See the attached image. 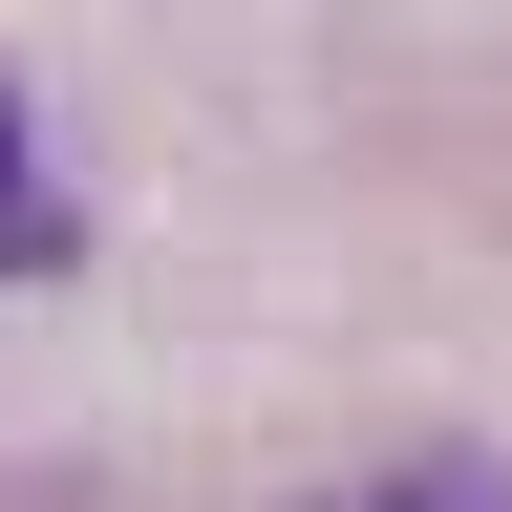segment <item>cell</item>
I'll use <instances>...</instances> for the list:
<instances>
[{
    "label": "cell",
    "mask_w": 512,
    "mask_h": 512,
    "mask_svg": "<svg viewBox=\"0 0 512 512\" xmlns=\"http://www.w3.org/2000/svg\"><path fill=\"white\" fill-rule=\"evenodd\" d=\"M320 512H512V470L491 448H406V470H342Z\"/></svg>",
    "instance_id": "cell-1"
},
{
    "label": "cell",
    "mask_w": 512,
    "mask_h": 512,
    "mask_svg": "<svg viewBox=\"0 0 512 512\" xmlns=\"http://www.w3.org/2000/svg\"><path fill=\"white\" fill-rule=\"evenodd\" d=\"M0 256H64V214L22 192V107H0Z\"/></svg>",
    "instance_id": "cell-2"
}]
</instances>
